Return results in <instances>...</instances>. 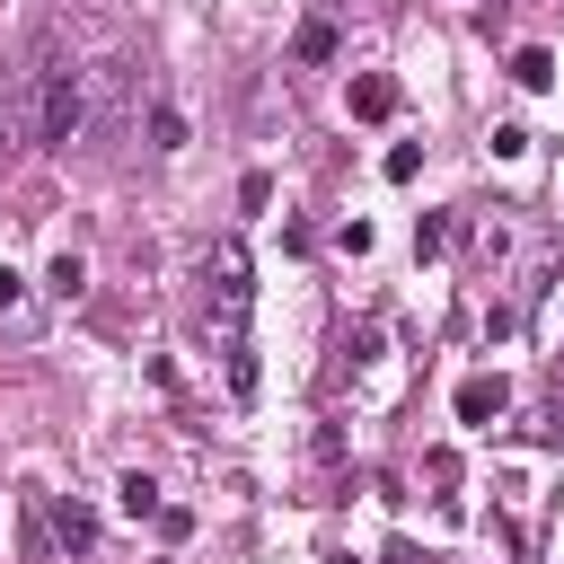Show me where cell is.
<instances>
[{
	"instance_id": "16",
	"label": "cell",
	"mask_w": 564,
	"mask_h": 564,
	"mask_svg": "<svg viewBox=\"0 0 564 564\" xmlns=\"http://www.w3.org/2000/svg\"><path fill=\"white\" fill-rule=\"evenodd\" d=\"M379 344H388L379 326H352V344H344V352H352V370H370V361H379Z\"/></svg>"
},
{
	"instance_id": "8",
	"label": "cell",
	"mask_w": 564,
	"mask_h": 564,
	"mask_svg": "<svg viewBox=\"0 0 564 564\" xmlns=\"http://www.w3.org/2000/svg\"><path fill=\"white\" fill-rule=\"evenodd\" d=\"M291 62H335V26H326V18H308V26L291 35Z\"/></svg>"
},
{
	"instance_id": "18",
	"label": "cell",
	"mask_w": 564,
	"mask_h": 564,
	"mask_svg": "<svg viewBox=\"0 0 564 564\" xmlns=\"http://www.w3.org/2000/svg\"><path fill=\"white\" fill-rule=\"evenodd\" d=\"M159 538H167V546L194 538V511H185V502H159Z\"/></svg>"
},
{
	"instance_id": "2",
	"label": "cell",
	"mask_w": 564,
	"mask_h": 564,
	"mask_svg": "<svg viewBox=\"0 0 564 564\" xmlns=\"http://www.w3.org/2000/svg\"><path fill=\"white\" fill-rule=\"evenodd\" d=\"M26 88H35V141L70 150V141L88 132V70H79V53H70L62 26L35 35V53H26Z\"/></svg>"
},
{
	"instance_id": "3",
	"label": "cell",
	"mask_w": 564,
	"mask_h": 564,
	"mask_svg": "<svg viewBox=\"0 0 564 564\" xmlns=\"http://www.w3.org/2000/svg\"><path fill=\"white\" fill-rule=\"evenodd\" d=\"M502 405H511V379H502V370L458 379V423H467V432H494V423H502Z\"/></svg>"
},
{
	"instance_id": "11",
	"label": "cell",
	"mask_w": 564,
	"mask_h": 564,
	"mask_svg": "<svg viewBox=\"0 0 564 564\" xmlns=\"http://www.w3.org/2000/svg\"><path fill=\"white\" fill-rule=\"evenodd\" d=\"M150 150H185V115L176 106H150Z\"/></svg>"
},
{
	"instance_id": "14",
	"label": "cell",
	"mask_w": 564,
	"mask_h": 564,
	"mask_svg": "<svg viewBox=\"0 0 564 564\" xmlns=\"http://www.w3.org/2000/svg\"><path fill=\"white\" fill-rule=\"evenodd\" d=\"M238 203H247V212H264V203H273V176H264V167H247V176H238Z\"/></svg>"
},
{
	"instance_id": "17",
	"label": "cell",
	"mask_w": 564,
	"mask_h": 564,
	"mask_svg": "<svg viewBox=\"0 0 564 564\" xmlns=\"http://www.w3.org/2000/svg\"><path fill=\"white\" fill-rule=\"evenodd\" d=\"M423 476L449 494V485H458V449H423Z\"/></svg>"
},
{
	"instance_id": "6",
	"label": "cell",
	"mask_w": 564,
	"mask_h": 564,
	"mask_svg": "<svg viewBox=\"0 0 564 564\" xmlns=\"http://www.w3.org/2000/svg\"><path fill=\"white\" fill-rule=\"evenodd\" d=\"M44 291H53V300H79V291H88V256H79V247H62V256L44 264Z\"/></svg>"
},
{
	"instance_id": "7",
	"label": "cell",
	"mask_w": 564,
	"mask_h": 564,
	"mask_svg": "<svg viewBox=\"0 0 564 564\" xmlns=\"http://www.w3.org/2000/svg\"><path fill=\"white\" fill-rule=\"evenodd\" d=\"M115 502H123V520H159V476H141V467H123V485H115Z\"/></svg>"
},
{
	"instance_id": "4",
	"label": "cell",
	"mask_w": 564,
	"mask_h": 564,
	"mask_svg": "<svg viewBox=\"0 0 564 564\" xmlns=\"http://www.w3.org/2000/svg\"><path fill=\"white\" fill-rule=\"evenodd\" d=\"M44 529H53L62 555H88V546H97V511H88L79 494H44Z\"/></svg>"
},
{
	"instance_id": "10",
	"label": "cell",
	"mask_w": 564,
	"mask_h": 564,
	"mask_svg": "<svg viewBox=\"0 0 564 564\" xmlns=\"http://www.w3.org/2000/svg\"><path fill=\"white\" fill-rule=\"evenodd\" d=\"M0 326H26V273L0 264Z\"/></svg>"
},
{
	"instance_id": "12",
	"label": "cell",
	"mask_w": 564,
	"mask_h": 564,
	"mask_svg": "<svg viewBox=\"0 0 564 564\" xmlns=\"http://www.w3.org/2000/svg\"><path fill=\"white\" fill-rule=\"evenodd\" d=\"M379 176H388V185H414V176H423V150H414V141H397V150L379 159Z\"/></svg>"
},
{
	"instance_id": "13",
	"label": "cell",
	"mask_w": 564,
	"mask_h": 564,
	"mask_svg": "<svg viewBox=\"0 0 564 564\" xmlns=\"http://www.w3.org/2000/svg\"><path fill=\"white\" fill-rule=\"evenodd\" d=\"M441 247H449V220L423 212V220H414V256H441Z\"/></svg>"
},
{
	"instance_id": "9",
	"label": "cell",
	"mask_w": 564,
	"mask_h": 564,
	"mask_svg": "<svg viewBox=\"0 0 564 564\" xmlns=\"http://www.w3.org/2000/svg\"><path fill=\"white\" fill-rule=\"evenodd\" d=\"M511 79H520V88H546V79H555V53H546V44H520V53H511Z\"/></svg>"
},
{
	"instance_id": "1",
	"label": "cell",
	"mask_w": 564,
	"mask_h": 564,
	"mask_svg": "<svg viewBox=\"0 0 564 564\" xmlns=\"http://www.w3.org/2000/svg\"><path fill=\"white\" fill-rule=\"evenodd\" d=\"M203 291H212V352H220V379H229V397L247 405V397H256V344H247L256 264H247L238 238H212V247H203Z\"/></svg>"
},
{
	"instance_id": "20",
	"label": "cell",
	"mask_w": 564,
	"mask_h": 564,
	"mask_svg": "<svg viewBox=\"0 0 564 564\" xmlns=\"http://www.w3.org/2000/svg\"><path fill=\"white\" fill-rule=\"evenodd\" d=\"M379 564H414V546H405V538H397V546H388V555H379Z\"/></svg>"
},
{
	"instance_id": "5",
	"label": "cell",
	"mask_w": 564,
	"mask_h": 564,
	"mask_svg": "<svg viewBox=\"0 0 564 564\" xmlns=\"http://www.w3.org/2000/svg\"><path fill=\"white\" fill-rule=\"evenodd\" d=\"M388 115H397V79L388 70H361L352 79V123H388Z\"/></svg>"
},
{
	"instance_id": "19",
	"label": "cell",
	"mask_w": 564,
	"mask_h": 564,
	"mask_svg": "<svg viewBox=\"0 0 564 564\" xmlns=\"http://www.w3.org/2000/svg\"><path fill=\"white\" fill-rule=\"evenodd\" d=\"M485 150H494V159H520V150H529V132H520V123H494V141H485Z\"/></svg>"
},
{
	"instance_id": "21",
	"label": "cell",
	"mask_w": 564,
	"mask_h": 564,
	"mask_svg": "<svg viewBox=\"0 0 564 564\" xmlns=\"http://www.w3.org/2000/svg\"><path fill=\"white\" fill-rule=\"evenodd\" d=\"M326 564H352V555H326Z\"/></svg>"
},
{
	"instance_id": "22",
	"label": "cell",
	"mask_w": 564,
	"mask_h": 564,
	"mask_svg": "<svg viewBox=\"0 0 564 564\" xmlns=\"http://www.w3.org/2000/svg\"><path fill=\"white\" fill-rule=\"evenodd\" d=\"M0 159H9V132H0Z\"/></svg>"
},
{
	"instance_id": "15",
	"label": "cell",
	"mask_w": 564,
	"mask_h": 564,
	"mask_svg": "<svg viewBox=\"0 0 564 564\" xmlns=\"http://www.w3.org/2000/svg\"><path fill=\"white\" fill-rule=\"evenodd\" d=\"M335 247H344V256H370V247H379V229H370V220H344V229H335Z\"/></svg>"
}]
</instances>
